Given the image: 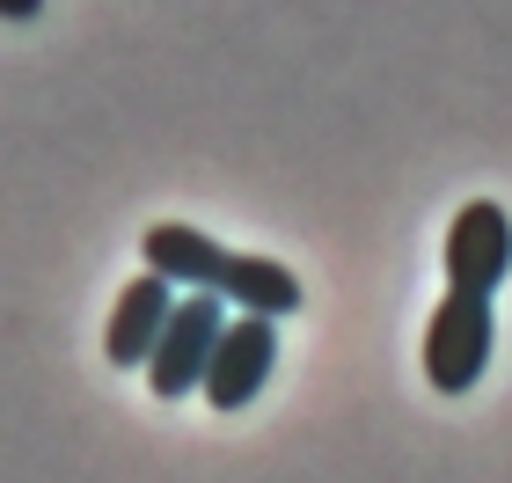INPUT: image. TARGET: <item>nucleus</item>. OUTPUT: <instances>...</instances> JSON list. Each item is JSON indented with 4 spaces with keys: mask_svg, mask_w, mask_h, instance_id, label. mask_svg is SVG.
Instances as JSON below:
<instances>
[{
    "mask_svg": "<svg viewBox=\"0 0 512 483\" xmlns=\"http://www.w3.org/2000/svg\"><path fill=\"white\" fill-rule=\"evenodd\" d=\"M220 293H183L176 315H169V330H161L154 344V359H147V388L161 403H176V396H198L205 388V366H213L220 352Z\"/></svg>",
    "mask_w": 512,
    "mask_h": 483,
    "instance_id": "obj_2",
    "label": "nucleus"
},
{
    "mask_svg": "<svg viewBox=\"0 0 512 483\" xmlns=\"http://www.w3.org/2000/svg\"><path fill=\"white\" fill-rule=\"evenodd\" d=\"M439 264H447V286L454 293H498L512 279V220H505V205H491V198L461 205L454 227H447Z\"/></svg>",
    "mask_w": 512,
    "mask_h": 483,
    "instance_id": "obj_3",
    "label": "nucleus"
},
{
    "mask_svg": "<svg viewBox=\"0 0 512 483\" xmlns=\"http://www.w3.org/2000/svg\"><path fill=\"white\" fill-rule=\"evenodd\" d=\"M44 0H0V22H37Z\"/></svg>",
    "mask_w": 512,
    "mask_h": 483,
    "instance_id": "obj_8",
    "label": "nucleus"
},
{
    "mask_svg": "<svg viewBox=\"0 0 512 483\" xmlns=\"http://www.w3.org/2000/svg\"><path fill=\"white\" fill-rule=\"evenodd\" d=\"M491 344H498V315H491V293H454L432 308L425 322V381L439 396H469L491 366Z\"/></svg>",
    "mask_w": 512,
    "mask_h": 483,
    "instance_id": "obj_1",
    "label": "nucleus"
},
{
    "mask_svg": "<svg viewBox=\"0 0 512 483\" xmlns=\"http://www.w3.org/2000/svg\"><path fill=\"white\" fill-rule=\"evenodd\" d=\"M139 257H147V271H161V279L183 286V293H213L227 249L205 235V227H191V220H154L147 235H139Z\"/></svg>",
    "mask_w": 512,
    "mask_h": 483,
    "instance_id": "obj_6",
    "label": "nucleus"
},
{
    "mask_svg": "<svg viewBox=\"0 0 512 483\" xmlns=\"http://www.w3.org/2000/svg\"><path fill=\"white\" fill-rule=\"evenodd\" d=\"M220 301L227 308H242V315H264V322H286L300 308V279L278 257H256V249H227V264H220Z\"/></svg>",
    "mask_w": 512,
    "mask_h": 483,
    "instance_id": "obj_7",
    "label": "nucleus"
},
{
    "mask_svg": "<svg viewBox=\"0 0 512 483\" xmlns=\"http://www.w3.org/2000/svg\"><path fill=\"white\" fill-rule=\"evenodd\" d=\"M271 366H278V330L264 315H242V322H227V330H220V352H213V366H205L198 396L213 410H242V403L264 396Z\"/></svg>",
    "mask_w": 512,
    "mask_h": 483,
    "instance_id": "obj_4",
    "label": "nucleus"
},
{
    "mask_svg": "<svg viewBox=\"0 0 512 483\" xmlns=\"http://www.w3.org/2000/svg\"><path fill=\"white\" fill-rule=\"evenodd\" d=\"M176 315V286L161 279V271H139V279L118 293V308H110V330H103V352L110 366H147L161 330H169Z\"/></svg>",
    "mask_w": 512,
    "mask_h": 483,
    "instance_id": "obj_5",
    "label": "nucleus"
}]
</instances>
